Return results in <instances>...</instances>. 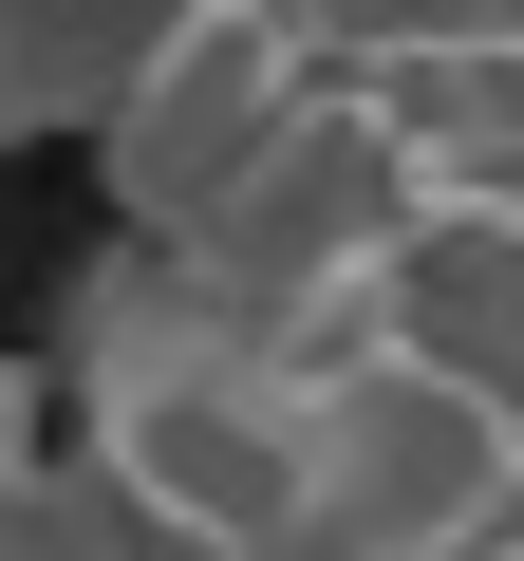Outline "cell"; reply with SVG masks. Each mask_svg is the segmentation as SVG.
<instances>
[{"mask_svg":"<svg viewBox=\"0 0 524 561\" xmlns=\"http://www.w3.org/2000/svg\"><path fill=\"white\" fill-rule=\"evenodd\" d=\"M449 561H524V486H505V505H487V524H468Z\"/></svg>","mask_w":524,"mask_h":561,"instance_id":"cell-2","label":"cell"},{"mask_svg":"<svg viewBox=\"0 0 524 561\" xmlns=\"http://www.w3.org/2000/svg\"><path fill=\"white\" fill-rule=\"evenodd\" d=\"M356 76H375V113H394L412 187H431L449 225H505V243H524V20H449V38H394V57H356Z\"/></svg>","mask_w":524,"mask_h":561,"instance_id":"cell-1","label":"cell"}]
</instances>
